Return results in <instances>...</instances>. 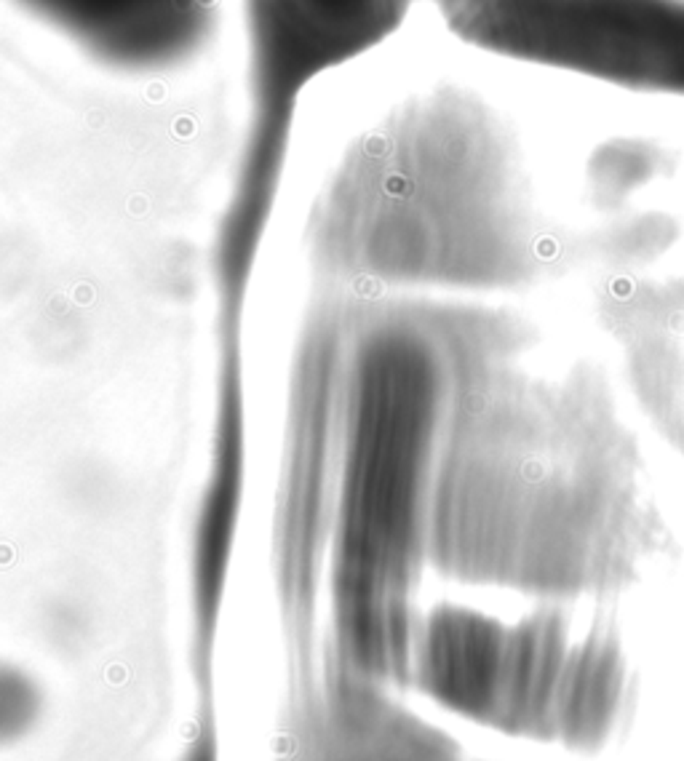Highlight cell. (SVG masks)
Here are the masks:
<instances>
[{
    "mask_svg": "<svg viewBox=\"0 0 684 761\" xmlns=\"http://www.w3.org/2000/svg\"><path fill=\"white\" fill-rule=\"evenodd\" d=\"M417 307L446 364L428 563L553 601L628 582L657 524L604 374L588 361L532 369L537 334L511 310L425 297Z\"/></svg>",
    "mask_w": 684,
    "mask_h": 761,
    "instance_id": "obj_1",
    "label": "cell"
},
{
    "mask_svg": "<svg viewBox=\"0 0 684 761\" xmlns=\"http://www.w3.org/2000/svg\"><path fill=\"white\" fill-rule=\"evenodd\" d=\"M446 364L417 300H372L353 342L329 537V681L409 686Z\"/></svg>",
    "mask_w": 684,
    "mask_h": 761,
    "instance_id": "obj_2",
    "label": "cell"
},
{
    "mask_svg": "<svg viewBox=\"0 0 684 761\" xmlns=\"http://www.w3.org/2000/svg\"><path fill=\"white\" fill-rule=\"evenodd\" d=\"M398 137L385 134L342 179L329 232L342 291H505L540 278V241L492 123H439L428 110Z\"/></svg>",
    "mask_w": 684,
    "mask_h": 761,
    "instance_id": "obj_3",
    "label": "cell"
},
{
    "mask_svg": "<svg viewBox=\"0 0 684 761\" xmlns=\"http://www.w3.org/2000/svg\"><path fill=\"white\" fill-rule=\"evenodd\" d=\"M580 639L559 607L502 623L468 607H444L417 649V689L521 737H567Z\"/></svg>",
    "mask_w": 684,
    "mask_h": 761,
    "instance_id": "obj_4",
    "label": "cell"
},
{
    "mask_svg": "<svg viewBox=\"0 0 684 761\" xmlns=\"http://www.w3.org/2000/svg\"><path fill=\"white\" fill-rule=\"evenodd\" d=\"M41 711L38 689L19 670L0 668V746L19 740Z\"/></svg>",
    "mask_w": 684,
    "mask_h": 761,
    "instance_id": "obj_5",
    "label": "cell"
}]
</instances>
